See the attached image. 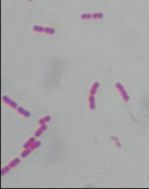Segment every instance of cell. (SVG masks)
I'll return each instance as SVG.
<instances>
[{"instance_id":"obj_5","label":"cell","mask_w":149,"mask_h":189,"mask_svg":"<svg viewBox=\"0 0 149 189\" xmlns=\"http://www.w3.org/2000/svg\"><path fill=\"white\" fill-rule=\"evenodd\" d=\"M45 128H46V126H42V127L40 128V129H39V130L37 131V133H36L37 134V136H39V135H40V134L42 133V132L43 131V130H45Z\"/></svg>"},{"instance_id":"obj_4","label":"cell","mask_w":149,"mask_h":189,"mask_svg":"<svg viewBox=\"0 0 149 189\" xmlns=\"http://www.w3.org/2000/svg\"><path fill=\"white\" fill-rule=\"evenodd\" d=\"M103 17V14L101 12H96L92 14V17L95 19H101Z\"/></svg>"},{"instance_id":"obj_2","label":"cell","mask_w":149,"mask_h":189,"mask_svg":"<svg viewBox=\"0 0 149 189\" xmlns=\"http://www.w3.org/2000/svg\"><path fill=\"white\" fill-rule=\"evenodd\" d=\"M98 87H99V83L98 82H96L93 84V87H91V89L90 90V93L91 95L94 96V94L96 93L97 90H98Z\"/></svg>"},{"instance_id":"obj_1","label":"cell","mask_w":149,"mask_h":189,"mask_svg":"<svg viewBox=\"0 0 149 189\" xmlns=\"http://www.w3.org/2000/svg\"><path fill=\"white\" fill-rule=\"evenodd\" d=\"M116 86V88L118 90V91L121 93V95L122 96L123 100L124 101H127L129 100V96H128L127 92L123 87V86L122 85V84L120 83H117Z\"/></svg>"},{"instance_id":"obj_3","label":"cell","mask_w":149,"mask_h":189,"mask_svg":"<svg viewBox=\"0 0 149 189\" xmlns=\"http://www.w3.org/2000/svg\"><path fill=\"white\" fill-rule=\"evenodd\" d=\"M89 104H90V108L93 110L95 108V97L93 95H91L89 98Z\"/></svg>"}]
</instances>
